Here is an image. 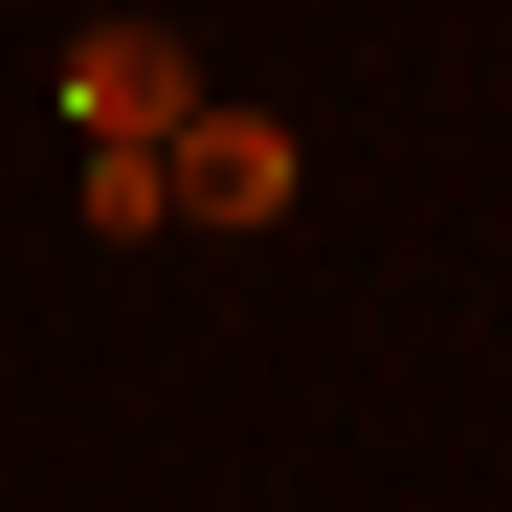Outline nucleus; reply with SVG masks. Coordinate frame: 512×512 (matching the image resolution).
<instances>
[{"instance_id":"nucleus-1","label":"nucleus","mask_w":512,"mask_h":512,"mask_svg":"<svg viewBox=\"0 0 512 512\" xmlns=\"http://www.w3.org/2000/svg\"><path fill=\"white\" fill-rule=\"evenodd\" d=\"M290 179H312L290 112H245V90H201L179 134H156V201H179V223H290Z\"/></svg>"},{"instance_id":"nucleus-3","label":"nucleus","mask_w":512,"mask_h":512,"mask_svg":"<svg viewBox=\"0 0 512 512\" xmlns=\"http://www.w3.org/2000/svg\"><path fill=\"white\" fill-rule=\"evenodd\" d=\"M67 201H90V245H156L179 201H156V156H67Z\"/></svg>"},{"instance_id":"nucleus-2","label":"nucleus","mask_w":512,"mask_h":512,"mask_svg":"<svg viewBox=\"0 0 512 512\" xmlns=\"http://www.w3.org/2000/svg\"><path fill=\"white\" fill-rule=\"evenodd\" d=\"M179 112H201L179 23H90V45H67V156H156Z\"/></svg>"}]
</instances>
